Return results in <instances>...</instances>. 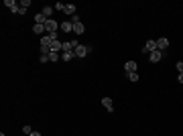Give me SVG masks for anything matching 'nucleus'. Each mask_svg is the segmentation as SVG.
Listing matches in <instances>:
<instances>
[{
    "mask_svg": "<svg viewBox=\"0 0 183 136\" xmlns=\"http://www.w3.org/2000/svg\"><path fill=\"white\" fill-rule=\"evenodd\" d=\"M55 8H57V10H63V8H65V4H63V2H57V4H55Z\"/></svg>",
    "mask_w": 183,
    "mask_h": 136,
    "instance_id": "nucleus-22",
    "label": "nucleus"
},
{
    "mask_svg": "<svg viewBox=\"0 0 183 136\" xmlns=\"http://www.w3.org/2000/svg\"><path fill=\"white\" fill-rule=\"evenodd\" d=\"M137 61H126V63H124V69H126V73H134V71H137Z\"/></svg>",
    "mask_w": 183,
    "mask_h": 136,
    "instance_id": "nucleus-8",
    "label": "nucleus"
},
{
    "mask_svg": "<svg viewBox=\"0 0 183 136\" xmlns=\"http://www.w3.org/2000/svg\"><path fill=\"white\" fill-rule=\"evenodd\" d=\"M39 61H41V63H47V61H49V55H41Z\"/></svg>",
    "mask_w": 183,
    "mask_h": 136,
    "instance_id": "nucleus-21",
    "label": "nucleus"
},
{
    "mask_svg": "<svg viewBox=\"0 0 183 136\" xmlns=\"http://www.w3.org/2000/svg\"><path fill=\"white\" fill-rule=\"evenodd\" d=\"M29 6H31V0H23V2H20V8H25V10H27Z\"/></svg>",
    "mask_w": 183,
    "mask_h": 136,
    "instance_id": "nucleus-19",
    "label": "nucleus"
},
{
    "mask_svg": "<svg viewBox=\"0 0 183 136\" xmlns=\"http://www.w3.org/2000/svg\"><path fill=\"white\" fill-rule=\"evenodd\" d=\"M51 43H53L51 35H43V37H41V47H47V49H51Z\"/></svg>",
    "mask_w": 183,
    "mask_h": 136,
    "instance_id": "nucleus-10",
    "label": "nucleus"
},
{
    "mask_svg": "<svg viewBox=\"0 0 183 136\" xmlns=\"http://www.w3.org/2000/svg\"><path fill=\"white\" fill-rule=\"evenodd\" d=\"M73 51H75V57H86L88 53H92V47L90 45H77Z\"/></svg>",
    "mask_w": 183,
    "mask_h": 136,
    "instance_id": "nucleus-2",
    "label": "nucleus"
},
{
    "mask_svg": "<svg viewBox=\"0 0 183 136\" xmlns=\"http://www.w3.org/2000/svg\"><path fill=\"white\" fill-rule=\"evenodd\" d=\"M57 29H59V22H57V20H53V18H47V20H45V31H47V35L57 33Z\"/></svg>",
    "mask_w": 183,
    "mask_h": 136,
    "instance_id": "nucleus-1",
    "label": "nucleus"
},
{
    "mask_svg": "<svg viewBox=\"0 0 183 136\" xmlns=\"http://www.w3.org/2000/svg\"><path fill=\"white\" fill-rule=\"evenodd\" d=\"M63 12H65L67 16H69V14L73 16V14H77V8H75V4H65V8H63Z\"/></svg>",
    "mask_w": 183,
    "mask_h": 136,
    "instance_id": "nucleus-9",
    "label": "nucleus"
},
{
    "mask_svg": "<svg viewBox=\"0 0 183 136\" xmlns=\"http://www.w3.org/2000/svg\"><path fill=\"white\" fill-rule=\"evenodd\" d=\"M155 49H157V41L151 39V41H146V45L142 47V53H153Z\"/></svg>",
    "mask_w": 183,
    "mask_h": 136,
    "instance_id": "nucleus-7",
    "label": "nucleus"
},
{
    "mask_svg": "<svg viewBox=\"0 0 183 136\" xmlns=\"http://www.w3.org/2000/svg\"><path fill=\"white\" fill-rule=\"evenodd\" d=\"M33 33H35V35H43V33H47L45 25H33Z\"/></svg>",
    "mask_w": 183,
    "mask_h": 136,
    "instance_id": "nucleus-15",
    "label": "nucleus"
},
{
    "mask_svg": "<svg viewBox=\"0 0 183 136\" xmlns=\"http://www.w3.org/2000/svg\"><path fill=\"white\" fill-rule=\"evenodd\" d=\"M31 132H33L31 126H25V128H23V134H31Z\"/></svg>",
    "mask_w": 183,
    "mask_h": 136,
    "instance_id": "nucleus-20",
    "label": "nucleus"
},
{
    "mask_svg": "<svg viewBox=\"0 0 183 136\" xmlns=\"http://www.w3.org/2000/svg\"><path fill=\"white\" fill-rule=\"evenodd\" d=\"M45 20H47V16L43 12H37L35 14V25H45Z\"/></svg>",
    "mask_w": 183,
    "mask_h": 136,
    "instance_id": "nucleus-14",
    "label": "nucleus"
},
{
    "mask_svg": "<svg viewBox=\"0 0 183 136\" xmlns=\"http://www.w3.org/2000/svg\"><path fill=\"white\" fill-rule=\"evenodd\" d=\"M167 47H169V39H167V37L157 39V49H159V51H167Z\"/></svg>",
    "mask_w": 183,
    "mask_h": 136,
    "instance_id": "nucleus-5",
    "label": "nucleus"
},
{
    "mask_svg": "<svg viewBox=\"0 0 183 136\" xmlns=\"http://www.w3.org/2000/svg\"><path fill=\"white\" fill-rule=\"evenodd\" d=\"M177 79H179V83H183V73H179V77H177Z\"/></svg>",
    "mask_w": 183,
    "mask_h": 136,
    "instance_id": "nucleus-26",
    "label": "nucleus"
},
{
    "mask_svg": "<svg viewBox=\"0 0 183 136\" xmlns=\"http://www.w3.org/2000/svg\"><path fill=\"white\" fill-rule=\"evenodd\" d=\"M53 8H55V6H43V10H41V12L45 14L47 18H51V12H53Z\"/></svg>",
    "mask_w": 183,
    "mask_h": 136,
    "instance_id": "nucleus-16",
    "label": "nucleus"
},
{
    "mask_svg": "<svg viewBox=\"0 0 183 136\" xmlns=\"http://www.w3.org/2000/svg\"><path fill=\"white\" fill-rule=\"evenodd\" d=\"M4 6L10 10V12H20V8H18V4L14 2V0H4Z\"/></svg>",
    "mask_w": 183,
    "mask_h": 136,
    "instance_id": "nucleus-6",
    "label": "nucleus"
},
{
    "mask_svg": "<svg viewBox=\"0 0 183 136\" xmlns=\"http://www.w3.org/2000/svg\"><path fill=\"white\" fill-rule=\"evenodd\" d=\"M59 31L61 33H73V22H69V20H65V22H59Z\"/></svg>",
    "mask_w": 183,
    "mask_h": 136,
    "instance_id": "nucleus-3",
    "label": "nucleus"
},
{
    "mask_svg": "<svg viewBox=\"0 0 183 136\" xmlns=\"http://www.w3.org/2000/svg\"><path fill=\"white\" fill-rule=\"evenodd\" d=\"M61 59V53H55V51H49V61H57Z\"/></svg>",
    "mask_w": 183,
    "mask_h": 136,
    "instance_id": "nucleus-17",
    "label": "nucleus"
},
{
    "mask_svg": "<svg viewBox=\"0 0 183 136\" xmlns=\"http://www.w3.org/2000/svg\"><path fill=\"white\" fill-rule=\"evenodd\" d=\"M177 71H179V73H183V61H179V63H177Z\"/></svg>",
    "mask_w": 183,
    "mask_h": 136,
    "instance_id": "nucleus-23",
    "label": "nucleus"
},
{
    "mask_svg": "<svg viewBox=\"0 0 183 136\" xmlns=\"http://www.w3.org/2000/svg\"><path fill=\"white\" fill-rule=\"evenodd\" d=\"M0 136H4V132H2V134H0Z\"/></svg>",
    "mask_w": 183,
    "mask_h": 136,
    "instance_id": "nucleus-27",
    "label": "nucleus"
},
{
    "mask_svg": "<svg viewBox=\"0 0 183 136\" xmlns=\"http://www.w3.org/2000/svg\"><path fill=\"white\" fill-rule=\"evenodd\" d=\"M73 57H75V51H63V53H61V59H63V61H71Z\"/></svg>",
    "mask_w": 183,
    "mask_h": 136,
    "instance_id": "nucleus-12",
    "label": "nucleus"
},
{
    "mask_svg": "<svg viewBox=\"0 0 183 136\" xmlns=\"http://www.w3.org/2000/svg\"><path fill=\"white\" fill-rule=\"evenodd\" d=\"M102 104H104V108H106L108 112H112V110H114V104H112V100H110V97H102Z\"/></svg>",
    "mask_w": 183,
    "mask_h": 136,
    "instance_id": "nucleus-13",
    "label": "nucleus"
},
{
    "mask_svg": "<svg viewBox=\"0 0 183 136\" xmlns=\"http://www.w3.org/2000/svg\"><path fill=\"white\" fill-rule=\"evenodd\" d=\"M29 136H41V132H37V130H33V132H31Z\"/></svg>",
    "mask_w": 183,
    "mask_h": 136,
    "instance_id": "nucleus-25",
    "label": "nucleus"
},
{
    "mask_svg": "<svg viewBox=\"0 0 183 136\" xmlns=\"http://www.w3.org/2000/svg\"><path fill=\"white\" fill-rule=\"evenodd\" d=\"M84 31H86L84 22H73V33H75V35H82Z\"/></svg>",
    "mask_w": 183,
    "mask_h": 136,
    "instance_id": "nucleus-11",
    "label": "nucleus"
},
{
    "mask_svg": "<svg viewBox=\"0 0 183 136\" xmlns=\"http://www.w3.org/2000/svg\"><path fill=\"white\" fill-rule=\"evenodd\" d=\"M126 77H128L130 81H134V83L138 81V73H137V71H134V73H126Z\"/></svg>",
    "mask_w": 183,
    "mask_h": 136,
    "instance_id": "nucleus-18",
    "label": "nucleus"
},
{
    "mask_svg": "<svg viewBox=\"0 0 183 136\" xmlns=\"http://www.w3.org/2000/svg\"><path fill=\"white\" fill-rule=\"evenodd\" d=\"M71 22H82V20H80V16H77V14H73V16H71Z\"/></svg>",
    "mask_w": 183,
    "mask_h": 136,
    "instance_id": "nucleus-24",
    "label": "nucleus"
},
{
    "mask_svg": "<svg viewBox=\"0 0 183 136\" xmlns=\"http://www.w3.org/2000/svg\"><path fill=\"white\" fill-rule=\"evenodd\" d=\"M149 59H151V63H159L161 59H163V51H159V49H155L151 55H149Z\"/></svg>",
    "mask_w": 183,
    "mask_h": 136,
    "instance_id": "nucleus-4",
    "label": "nucleus"
}]
</instances>
